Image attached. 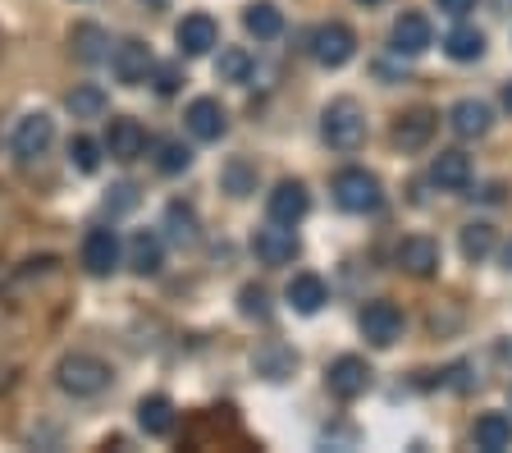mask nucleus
<instances>
[{"instance_id":"nucleus-1","label":"nucleus","mask_w":512,"mask_h":453,"mask_svg":"<svg viewBox=\"0 0 512 453\" xmlns=\"http://www.w3.org/2000/svg\"><path fill=\"white\" fill-rule=\"evenodd\" d=\"M110 380H115V371L92 353H69V357H60V367H55V385H60L64 394H74V399H92Z\"/></svg>"},{"instance_id":"nucleus-2","label":"nucleus","mask_w":512,"mask_h":453,"mask_svg":"<svg viewBox=\"0 0 512 453\" xmlns=\"http://www.w3.org/2000/svg\"><path fill=\"white\" fill-rule=\"evenodd\" d=\"M320 138L330 142L334 151H357L366 142V110L352 97L330 101L325 115H320Z\"/></svg>"},{"instance_id":"nucleus-3","label":"nucleus","mask_w":512,"mask_h":453,"mask_svg":"<svg viewBox=\"0 0 512 453\" xmlns=\"http://www.w3.org/2000/svg\"><path fill=\"white\" fill-rule=\"evenodd\" d=\"M334 202H339V211H348V216H371V211H380L384 193H380V179H375L371 170H339L334 174Z\"/></svg>"},{"instance_id":"nucleus-4","label":"nucleus","mask_w":512,"mask_h":453,"mask_svg":"<svg viewBox=\"0 0 512 453\" xmlns=\"http://www.w3.org/2000/svg\"><path fill=\"white\" fill-rule=\"evenodd\" d=\"M311 55L325 69H343L357 55V33H352L348 23H320L316 33H311Z\"/></svg>"},{"instance_id":"nucleus-5","label":"nucleus","mask_w":512,"mask_h":453,"mask_svg":"<svg viewBox=\"0 0 512 453\" xmlns=\"http://www.w3.org/2000/svg\"><path fill=\"white\" fill-rule=\"evenodd\" d=\"M252 252L261 266H288V261L302 252V243H298V234H293V225H275V220H270L266 229L252 234Z\"/></svg>"},{"instance_id":"nucleus-6","label":"nucleus","mask_w":512,"mask_h":453,"mask_svg":"<svg viewBox=\"0 0 512 453\" xmlns=\"http://www.w3.org/2000/svg\"><path fill=\"white\" fill-rule=\"evenodd\" d=\"M51 142H55V119L46 115V110H32V115H23L19 124H14V133H10V147H14V156H19V161L42 156Z\"/></svg>"},{"instance_id":"nucleus-7","label":"nucleus","mask_w":512,"mask_h":453,"mask_svg":"<svg viewBox=\"0 0 512 453\" xmlns=\"http://www.w3.org/2000/svg\"><path fill=\"white\" fill-rule=\"evenodd\" d=\"M325 385H330L334 399L352 403V399H362L366 385H371V367H366L362 357L343 353V357H334V362H330V371H325Z\"/></svg>"},{"instance_id":"nucleus-8","label":"nucleus","mask_w":512,"mask_h":453,"mask_svg":"<svg viewBox=\"0 0 512 453\" xmlns=\"http://www.w3.org/2000/svg\"><path fill=\"white\" fill-rule=\"evenodd\" d=\"M362 335L371 339L375 348L398 344V335H403V312H398L394 302H366L362 307Z\"/></svg>"},{"instance_id":"nucleus-9","label":"nucleus","mask_w":512,"mask_h":453,"mask_svg":"<svg viewBox=\"0 0 512 453\" xmlns=\"http://www.w3.org/2000/svg\"><path fill=\"white\" fill-rule=\"evenodd\" d=\"M115 78L124 87H138V83H147V74L156 69V60H151V46L147 42H138V37H128V42H119L115 46Z\"/></svg>"},{"instance_id":"nucleus-10","label":"nucleus","mask_w":512,"mask_h":453,"mask_svg":"<svg viewBox=\"0 0 512 453\" xmlns=\"http://www.w3.org/2000/svg\"><path fill=\"white\" fill-rule=\"evenodd\" d=\"M266 211H270V220H275V225H298V220L311 211L307 184H298V179H284V184H275Z\"/></svg>"},{"instance_id":"nucleus-11","label":"nucleus","mask_w":512,"mask_h":453,"mask_svg":"<svg viewBox=\"0 0 512 453\" xmlns=\"http://www.w3.org/2000/svg\"><path fill=\"white\" fill-rule=\"evenodd\" d=\"M394 261L407 270V275L426 280V275H435V270H439V243H435V238H426V234H412V238H403V243H398Z\"/></svg>"},{"instance_id":"nucleus-12","label":"nucleus","mask_w":512,"mask_h":453,"mask_svg":"<svg viewBox=\"0 0 512 453\" xmlns=\"http://www.w3.org/2000/svg\"><path fill=\"white\" fill-rule=\"evenodd\" d=\"M183 119H188V133L197 142H220L224 129H229V115H224V106L215 97H197Z\"/></svg>"},{"instance_id":"nucleus-13","label":"nucleus","mask_w":512,"mask_h":453,"mask_svg":"<svg viewBox=\"0 0 512 453\" xmlns=\"http://www.w3.org/2000/svg\"><path fill=\"white\" fill-rule=\"evenodd\" d=\"M174 42H179V55H206L220 42V28H215L211 14H183L179 28H174Z\"/></svg>"},{"instance_id":"nucleus-14","label":"nucleus","mask_w":512,"mask_h":453,"mask_svg":"<svg viewBox=\"0 0 512 453\" xmlns=\"http://www.w3.org/2000/svg\"><path fill=\"white\" fill-rule=\"evenodd\" d=\"M435 124H439L435 110H426V106L407 110V115L394 124V147L398 151H421L430 138H435Z\"/></svg>"},{"instance_id":"nucleus-15","label":"nucleus","mask_w":512,"mask_h":453,"mask_svg":"<svg viewBox=\"0 0 512 453\" xmlns=\"http://www.w3.org/2000/svg\"><path fill=\"white\" fill-rule=\"evenodd\" d=\"M106 151L115 161H138L142 151H147V129H142L138 119H110V133H106Z\"/></svg>"},{"instance_id":"nucleus-16","label":"nucleus","mask_w":512,"mask_h":453,"mask_svg":"<svg viewBox=\"0 0 512 453\" xmlns=\"http://www.w3.org/2000/svg\"><path fill=\"white\" fill-rule=\"evenodd\" d=\"M83 266L92 275H110L119 266V234L115 229H92L83 238Z\"/></svg>"},{"instance_id":"nucleus-17","label":"nucleus","mask_w":512,"mask_h":453,"mask_svg":"<svg viewBox=\"0 0 512 453\" xmlns=\"http://www.w3.org/2000/svg\"><path fill=\"white\" fill-rule=\"evenodd\" d=\"M430 184L444 188V193H462L471 184V161L462 151H439L430 161Z\"/></svg>"},{"instance_id":"nucleus-18","label":"nucleus","mask_w":512,"mask_h":453,"mask_svg":"<svg viewBox=\"0 0 512 453\" xmlns=\"http://www.w3.org/2000/svg\"><path fill=\"white\" fill-rule=\"evenodd\" d=\"M284 298H288V307H293V312L316 316L320 307L330 302V289H325V280H320V275H293V280H288V289H284Z\"/></svg>"},{"instance_id":"nucleus-19","label":"nucleus","mask_w":512,"mask_h":453,"mask_svg":"<svg viewBox=\"0 0 512 453\" xmlns=\"http://www.w3.org/2000/svg\"><path fill=\"white\" fill-rule=\"evenodd\" d=\"M394 51L398 55L430 51V19H426V14H416V10L398 14V23H394Z\"/></svg>"},{"instance_id":"nucleus-20","label":"nucleus","mask_w":512,"mask_h":453,"mask_svg":"<svg viewBox=\"0 0 512 453\" xmlns=\"http://www.w3.org/2000/svg\"><path fill=\"white\" fill-rule=\"evenodd\" d=\"M471 440H476V449H485V453L512 449V421L503 417V412H485V417H476V431H471Z\"/></svg>"},{"instance_id":"nucleus-21","label":"nucleus","mask_w":512,"mask_h":453,"mask_svg":"<svg viewBox=\"0 0 512 453\" xmlns=\"http://www.w3.org/2000/svg\"><path fill=\"white\" fill-rule=\"evenodd\" d=\"M448 124H453L458 138H485L490 133V106L485 101H458L448 110Z\"/></svg>"},{"instance_id":"nucleus-22","label":"nucleus","mask_w":512,"mask_h":453,"mask_svg":"<svg viewBox=\"0 0 512 453\" xmlns=\"http://www.w3.org/2000/svg\"><path fill=\"white\" fill-rule=\"evenodd\" d=\"M243 28L256 42H275V37L284 33V14H279V5H270V0H256V5H247Z\"/></svg>"},{"instance_id":"nucleus-23","label":"nucleus","mask_w":512,"mask_h":453,"mask_svg":"<svg viewBox=\"0 0 512 453\" xmlns=\"http://www.w3.org/2000/svg\"><path fill=\"white\" fill-rule=\"evenodd\" d=\"M252 367H256V376L284 380V376H293L298 357H293V348H284V344H261V348L252 353Z\"/></svg>"},{"instance_id":"nucleus-24","label":"nucleus","mask_w":512,"mask_h":453,"mask_svg":"<svg viewBox=\"0 0 512 453\" xmlns=\"http://www.w3.org/2000/svg\"><path fill=\"white\" fill-rule=\"evenodd\" d=\"M128 266L138 270V275H156V270L165 266V248H160V238L151 234V229L133 234V243H128Z\"/></svg>"},{"instance_id":"nucleus-25","label":"nucleus","mask_w":512,"mask_h":453,"mask_svg":"<svg viewBox=\"0 0 512 453\" xmlns=\"http://www.w3.org/2000/svg\"><path fill=\"white\" fill-rule=\"evenodd\" d=\"M138 426L147 435H170L174 431V403L165 394H147L138 403Z\"/></svg>"},{"instance_id":"nucleus-26","label":"nucleus","mask_w":512,"mask_h":453,"mask_svg":"<svg viewBox=\"0 0 512 453\" xmlns=\"http://www.w3.org/2000/svg\"><path fill=\"white\" fill-rule=\"evenodd\" d=\"M69 42H74V55L83 60V65H101V60H106L110 37H106V28H96V23H78Z\"/></svg>"},{"instance_id":"nucleus-27","label":"nucleus","mask_w":512,"mask_h":453,"mask_svg":"<svg viewBox=\"0 0 512 453\" xmlns=\"http://www.w3.org/2000/svg\"><path fill=\"white\" fill-rule=\"evenodd\" d=\"M444 51L453 55V60H462V65H467V60H480V55H485V33H480V28H467V23H458V28L444 37Z\"/></svg>"},{"instance_id":"nucleus-28","label":"nucleus","mask_w":512,"mask_h":453,"mask_svg":"<svg viewBox=\"0 0 512 453\" xmlns=\"http://www.w3.org/2000/svg\"><path fill=\"white\" fill-rule=\"evenodd\" d=\"M69 115L74 119H101L106 115V92L92 83H78L74 92H69Z\"/></svg>"},{"instance_id":"nucleus-29","label":"nucleus","mask_w":512,"mask_h":453,"mask_svg":"<svg viewBox=\"0 0 512 453\" xmlns=\"http://www.w3.org/2000/svg\"><path fill=\"white\" fill-rule=\"evenodd\" d=\"M220 184L229 197H247V193H256V170L243 161V156H234V161L220 170Z\"/></svg>"},{"instance_id":"nucleus-30","label":"nucleus","mask_w":512,"mask_h":453,"mask_svg":"<svg viewBox=\"0 0 512 453\" xmlns=\"http://www.w3.org/2000/svg\"><path fill=\"white\" fill-rule=\"evenodd\" d=\"M215 74H220L224 83H247V78H252V55H247L243 46H229V51H220V60H215Z\"/></svg>"},{"instance_id":"nucleus-31","label":"nucleus","mask_w":512,"mask_h":453,"mask_svg":"<svg viewBox=\"0 0 512 453\" xmlns=\"http://www.w3.org/2000/svg\"><path fill=\"white\" fill-rule=\"evenodd\" d=\"M494 252V229L490 225H467L462 229V257L467 261H485Z\"/></svg>"},{"instance_id":"nucleus-32","label":"nucleus","mask_w":512,"mask_h":453,"mask_svg":"<svg viewBox=\"0 0 512 453\" xmlns=\"http://www.w3.org/2000/svg\"><path fill=\"white\" fill-rule=\"evenodd\" d=\"M165 220H170V234L179 238V243H192L197 238V211L183 202H170V211H165Z\"/></svg>"},{"instance_id":"nucleus-33","label":"nucleus","mask_w":512,"mask_h":453,"mask_svg":"<svg viewBox=\"0 0 512 453\" xmlns=\"http://www.w3.org/2000/svg\"><path fill=\"white\" fill-rule=\"evenodd\" d=\"M192 165V151L183 142H160V156H156V170L160 174H183Z\"/></svg>"},{"instance_id":"nucleus-34","label":"nucleus","mask_w":512,"mask_h":453,"mask_svg":"<svg viewBox=\"0 0 512 453\" xmlns=\"http://www.w3.org/2000/svg\"><path fill=\"white\" fill-rule=\"evenodd\" d=\"M69 161H74L83 174H92L96 165H101V147H96L92 138H74L69 142Z\"/></svg>"},{"instance_id":"nucleus-35","label":"nucleus","mask_w":512,"mask_h":453,"mask_svg":"<svg viewBox=\"0 0 512 453\" xmlns=\"http://www.w3.org/2000/svg\"><path fill=\"white\" fill-rule=\"evenodd\" d=\"M238 307H243V316H256V321H266L270 316V298L261 284H247L243 293H238Z\"/></svg>"},{"instance_id":"nucleus-36","label":"nucleus","mask_w":512,"mask_h":453,"mask_svg":"<svg viewBox=\"0 0 512 453\" xmlns=\"http://www.w3.org/2000/svg\"><path fill=\"white\" fill-rule=\"evenodd\" d=\"M133 202H138V188H133V184H119L115 197H110V206H115V211H128Z\"/></svg>"},{"instance_id":"nucleus-37","label":"nucleus","mask_w":512,"mask_h":453,"mask_svg":"<svg viewBox=\"0 0 512 453\" xmlns=\"http://www.w3.org/2000/svg\"><path fill=\"white\" fill-rule=\"evenodd\" d=\"M435 5H439L444 14H453V19H462V14L476 10V0H435Z\"/></svg>"},{"instance_id":"nucleus-38","label":"nucleus","mask_w":512,"mask_h":453,"mask_svg":"<svg viewBox=\"0 0 512 453\" xmlns=\"http://www.w3.org/2000/svg\"><path fill=\"white\" fill-rule=\"evenodd\" d=\"M174 87H179V69H174V65L156 69V92H174Z\"/></svg>"},{"instance_id":"nucleus-39","label":"nucleus","mask_w":512,"mask_h":453,"mask_svg":"<svg viewBox=\"0 0 512 453\" xmlns=\"http://www.w3.org/2000/svg\"><path fill=\"white\" fill-rule=\"evenodd\" d=\"M503 110H508V115H512V83L503 87Z\"/></svg>"},{"instance_id":"nucleus-40","label":"nucleus","mask_w":512,"mask_h":453,"mask_svg":"<svg viewBox=\"0 0 512 453\" xmlns=\"http://www.w3.org/2000/svg\"><path fill=\"white\" fill-rule=\"evenodd\" d=\"M362 5H384V0H362Z\"/></svg>"}]
</instances>
